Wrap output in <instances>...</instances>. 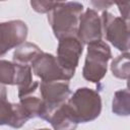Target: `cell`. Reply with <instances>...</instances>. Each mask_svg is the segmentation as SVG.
I'll list each match as a JSON object with an SVG mask.
<instances>
[{"mask_svg":"<svg viewBox=\"0 0 130 130\" xmlns=\"http://www.w3.org/2000/svg\"><path fill=\"white\" fill-rule=\"evenodd\" d=\"M82 13L83 5L79 2H58L48 15L54 36L58 40L76 36Z\"/></svg>","mask_w":130,"mask_h":130,"instance_id":"1","label":"cell"},{"mask_svg":"<svg viewBox=\"0 0 130 130\" xmlns=\"http://www.w3.org/2000/svg\"><path fill=\"white\" fill-rule=\"evenodd\" d=\"M67 105L78 124L95 120L102 112L101 95L89 87L77 88L68 99Z\"/></svg>","mask_w":130,"mask_h":130,"instance_id":"2","label":"cell"},{"mask_svg":"<svg viewBox=\"0 0 130 130\" xmlns=\"http://www.w3.org/2000/svg\"><path fill=\"white\" fill-rule=\"evenodd\" d=\"M111 58L112 52L106 42L101 40L88 44L82 68L83 78L92 83H99L107 73L108 62Z\"/></svg>","mask_w":130,"mask_h":130,"instance_id":"3","label":"cell"},{"mask_svg":"<svg viewBox=\"0 0 130 130\" xmlns=\"http://www.w3.org/2000/svg\"><path fill=\"white\" fill-rule=\"evenodd\" d=\"M39 93L44 105L41 119L47 121L50 115L58 107L68 101L71 95V90L67 81H41L39 85Z\"/></svg>","mask_w":130,"mask_h":130,"instance_id":"4","label":"cell"},{"mask_svg":"<svg viewBox=\"0 0 130 130\" xmlns=\"http://www.w3.org/2000/svg\"><path fill=\"white\" fill-rule=\"evenodd\" d=\"M102 29L106 37L116 49L121 52L129 51V26L128 21L122 17L115 16L108 11H103L102 16Z\"/></svg>","mask_w":130,"mask_h":130,"instance_id":"5","label":"cell"},{"mask_svg":"<svg viewBox=\"0 0 130 130\" xmlns=\"http://www.w3.org/2000/svg\"><path fill=\"white\" fill-rule=\"evenodd\" d=\"M83 52V44L76 36L59 40L57 47V61L61 68L72 78L78 66L79 58Z\"/></svg>","mask_w":130,"mask_h":130,"instance_id":"6","label":"cell"},{"mask_svg":"<svg viewBox=\"0 0 130 130\" xmlns=\"http://www.w3.org/2000/svg\"><path fill=\"white\" fill-rule=\"evenodd\" d=\"M32 73L41 78L42 82L68 81L70 76L61 68L57 58L50 53L43 52L30 65Z\"/></svg>","mask_w":130,"mask_h":130,"instance_id":"7","label":"cell"},{"mask_svg":"<svg viewBox=\"0 0 130 130\" xmlns=\"http://www.w3.org/2000/svg\"><path fill=\"white\" fill-rule=\"evenodd\" d=\"M27 37V26L22 20L0 22V57L11 49L19 47Z\"/></svg>","mask_w":130,"mask_h":130,"instance_id":"8","label":"cell"},{"mask_svg":"<svg viewBox=\"0 0 130 130\" xmlns=\"http://www.w3.org/2000/svg\"><path fill=\"white\" fill-rule=\"evenodd\" d=\"M76 37L82 44L85 45L102 40V20L96 10L92 8H87L81 14L79 18Z\"/></svg>","mask_w":130,"mask_h":130,"instance_id":"9","label":"cell"},{"mask_svg":"<svg viewBox=\"0 0 130 130\" xmlns=\"http://www.w3.org/2000/svg\"><path fill=\"white\" fill-rule=\"evenodd\" d=\"M28 120V116L19 103L14 104L8 102L7 99H0V126L7 125L19 129Z\"/></svg>","mask_w":130,"mask_h":130,"instance_id":"10","label":"cell"},{"mask_svg":"<svg viewBox=\"0 0 130 130\" xmlns=\"http://www.w3.org/2000/svg\"><path fill=\"white\" fill-rule=\"evenodd\" d=\"M47 122L52 125L54 130H75L78 125L68 108L67 102L58 107L50 115Z\"/></svg>","mask_w":130,"mask_h":130,"instance_id":"11","label":"cell"},{"mask_svg":"<svg viewBox=\"0 0 130 130\" xmlns=\"http://www.w3.org/2000/svg\"><path fill=\"white\" fill-rule=\"evenodd\" d=\"M42 53L43 51L38 45L24 42L13 52V62L22 66H30Z\"/></svg>","mask_w":130,"mask_h":130,"instance_id":"12","label":"cell"},{"mask_svg":"<svg viewBox=\"0 0 130 130\" xmlns=\"http://www.w3.org/2000/svg\"><path fill=\"white\" fill-rule=\"evenodd\" d=\"M39 90L31 92L29 94H26L22 98H19V104L29 119L37 118V117L41 118L42 113H43L44 105L40 96V93L37 94Z\"/></svg>","mask_w":130,"mask_h":130,"instance_id":"13","label":"cell"},{"mask_svg":"<svg viewBox=\"0 0 130 130\" xmlns=\"http://www.w3.org/2000/svg\"><path fill=\"white\" fill-rule=\"evenodd\" d=\"M112 111L117 116H129L130 114V92L128 88L119 89L114 93Z\"/></svg>","mask_w":130,"mask_h":130,"instance_id":"14","label":"cell"},{"mask_svg":"<svg viewBox=\"0 0 130 130\" xmlns=\"http://www.w3.org/2000/svg\"><path fill=\"white\" fill-rule=\"evenodd\" d=\"M129 53H123L117 56L111 63V71L113 75L120 79H128L130 74V60Z\"/></svg>","mask_w":130,"mask_h":130,"instance_id":"15","label":"cell"},{"mask_svg":"<svg viewBox=\"0 0 130 130\" xmlns=\"http://www.w3.org/2000/svg\"><path fill=\"white\" fill-rule=\"evenodd\" d=\"M58 2H53V1H37L32 0L30 1V5L32 9L39 13H49L56 5Z\"/></svg>","mask_w":130,"mask_h":130,"instance_id":"16","label":"cell"},{"mask_svg":"<svg viewBox=\"0 0 130 130\" xmlns=\"http://www.w3.org/2000/svg\"><path fill=\"white\" fill-rule=\"evenodd\" d=\"M118 7H119V11L122 15V18L126 21H128L129 19V2H124V3H117Z\"/></svg>","mask_w":130,"mask_h":130,"instance_id":"17","label":"cell"},{"mask_svg":"<svg viewBox=\"0 0 130 130\" xmlns=\"http://www.w3.org/2000/svg\"><path fill=\"white\" fill-rule=\"evenodd\" d=\"M91 4L94 6V8H96L98 10H102L105 11V9H108L111 5H113L112 2H106V1H92Z\"/></svg>","mask_w":130,"mask_h":130,"instance_id":"18","label":"cell"},{"mask_svg":"<svg viewBox=\"0 0 130 130\" xmlns=\"http://www.w3.org/2000/svg\"><path fill=\"white\" fill-rule=\"evenodd\" d=\"M0 99H7V91L5 85L0 83Z\"/></svg>","mask_w":130,"mask_h":130,"instance_id":"19","label":"cell"},{"mask_svg":"<svg viewBox=\"0 0 130 130\" xmlns=\"http://www.w3.org/2000/svg\"><path fill=\"white\" fill-rule=\"evenodd\" d=\"M36 130H50L48 128H42V129H36Z\"/></svg>","mask_w":130,"mask_h":130,"instance_id":"20","label":"cell"}]
</instances>
